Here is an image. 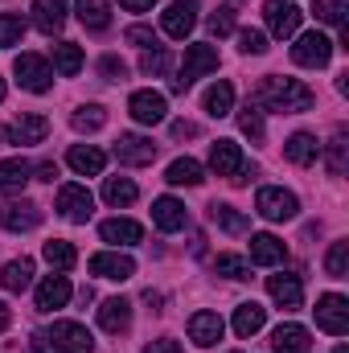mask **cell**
I'll return each instance as SVG.
<instances>
[{
    "label": "cell",
    "mask_w": 349,
    "mask_h": 353,
    "mask_svg": "<svg viewBox=\"0 0 349 353\" xmlns=\"http://www.w3.org/2000/svg\"><path fill=\"white\" fill-rule=\"evenodd\" d=\"M317 103V94L304 87L300 79H279V74H267L259 87H255V103L251 107H267V111H308Z\"/></svg>",
    "instance_id": "obj_1"
},
{
    "label": "cell",
    "mask_w": 349,
    "mask_h": 353,
    "mask_svg": "<svg viewBox=\"0 0 349 353\" xmlns=\"http://www.w3.org/2000/svg\"><path fill=\"white\" fill-rule=\"evenodd\" d=\"M210 70H218V50L214 46H185V62H181V70H177L173 79V90L177 94H185V90L193 87L201 74H210Z\"/></svg>",
    "instance_id": "obj_2"
},
{
    "label": "cell",
    "mask_w": 349,
    "mask_h": 353,
    "mask_svg": "<svg viewBox=\"0 0 349 353\" xmlns=\"http://www.w3.org/2000/svg\"><path fill=\"white\" fill-rule=\"evenodd\" d=\"M255 210H259V218H267V222H288V218H296L300 201H296V193L267 185V189L255 193Z\"/></svg>",
    "instance_id": "obj_3"
},
{
    "label": "cell",
    "mask_w": 349,
    "mask_h": 353,
    "mask_svg": "<svg viewBox=\"0 0 349 353\" xmlns=\"http://www.w3.org/2000/svg\"><path fill=\"white\" fill-rule=\"evenodd\" d=\"M317 329H325L329 337H346V329H349V300L346 296L329 292V296L317 300Z\"/></svg>",
    "instance_id": "obj_4"
},
{
    "label": "cell",
    "mask_w": 349,
    "mask_h": 353,
    "mask_svg": "<svg viewBox=\"0 0 349 353\" xmlns=\"http://www.w3.org/2000/svg\"><path fill=\"white\" fill-rule=\"evenodd\" d=\"M329 58H333V41H329L325 33H304V37L292 46V62H296V66L321 70V66H329Z\"/></svg>",
    "instance_id": "obj_5"
},
{
    "label": "cell",
    "mask_w": 349,
    "mask_h": 353,
    "mask_svg": "<svg viewBox=\"0 0 349 353\" xmlns=\"http://www.w3.org/2000/svg\"><path fill=\"white\" fill-rule=\"evenodd\" d=\"M12 74H17L21 87L33 90V94H46V90L54 87V74H50L46 58H37V54H21V58L12 62Z\"/></svg>",
    "instance_id": "obj_6"
},
{
    "label": "cell",
    "mask_w": 349,
    "mask_h": 353,
    "mask_svg": "<svg viewBox=\"0 0 349 353\" xmlns=\"http://www.w3.org/2000/svg\"><path fill=\"white\" fill-rule=\"evenodd\" d=\"M46 341H50L54 350H62V353H90L94 350L90 333L79 325V321H54V329L46 333Z\"/></svg>",
    "instance_id": "obj_7"
},
{
    "label": "cell",
    "mask_w": 349,
    "mask_h": 353,
    "mask_svg": "<svg viewBox=\"0 0 349 353\" xmlns=\"http://www.w3.org/2000/svg\"><path fill=\"white\" fill-rule=\"evenodd\" d=\"M58 214H62L66 222H90L94 197H90L87 185H62V189H58Z\"/></svg>",
    "instance_id": "obj_8"
},
{
    "label": "cell",
    "mask_w": 349,
    "mask_h": 353,
    "mask_svg": "<svg viewBox=\"0 0 349 353\" xmlns=\"http://www.w3.org/2000/svg\"><path fill=\"white\" fill-rule=\"evenodd\" d=\"M128 111H132V119L136 123H165V115H169V103H165V94L161 90H136L132 99H128Z\"/></svg>",
    "instance_id": "obj_9"
},
{
    "label": "cell",
    "mask_w": 349,
    "mask_h": 353,
    "mask_svg": "<svg viewBox=\"0 0 349 353\" xmlns=\"http://www.w3.org/2000/svg\"><path fill=\"white\" fill-rule=\"evenodd\" d=\"M193 25H197V4L193 0H173L165 12H161V29L169 33V37H189L193 33Z\"/></svg>",
    "instance_id": "obj_10"
},
{
    "label": "cell",
    "mask_w": 349,
    "mask_h": 353,
    "mask_svg": "<svg viewBox=\"0 0 349 353\" xmlns=\"http://www.w3.org/2000/svg\"><path fill=\"white\" fill-rule=\"evenodd\" d=\"M263 17H267V29H271L279 41L300 29V8L288 4V0H267V4H263Z\"/></svg>",
    "instance_id": "obj_11"
},
{
    "label": "cell",
    "mask_w": 349,
    "mask_h": 353,
    "mask_svg": "<svg viewBox=\"0 0 349 353\" xmlns=\"http://www.w3.org/2000/svg\"><path fill=\"white\" fill-rule=\"evenodd\" d=\"M267 292H271V300L283 308V312H296L300 304H304V283H300V275H271L267 279Z\"/></svg>",
    "instance_id": "obj_12"
},
{
    "label": "cell",
    "mask_w": 349,
    "mask_h": 353,
    "mask_svg": "<svg viewBox=\"0 0 349 353\" xmlns=\"http://www.w3.org/2000/svg\"><path fill=\"white\" fill-rule=\"evenodd\" d=\"M115 157H119V165H152L157 161V144L136 136V132H128V136L115 140Z\"/></svg>",
    "instance_id": "obj_13"
},
{
    "label": "cell",
    "mask_w": 349,
    "mask_h": 353,
    "mask_svg": "<svg viewBox=\"0 0 349 353\" xmlns=\"http://www.w3.org/2000/svg\"><path fill=\"white\" fill-rule=\"evenodd\" d=\"M90 271H94L99 279H115V283H123V279L136 275V263H132L128 255H119V251H99V255L90 259Z\"/></svg>",
    "instance_id": "obj_14"
},
{
    "label": "cell",
    "mask_w": 349,
    "mask_h": 353,
    "mask_svg": "<svg viewBox=\"0 0 349 353\" xmlns=\"http://www.w3.org/2000/svg\"><path fill=\"white\" fill-rule=\"evenodd\" d=\"M222 329H226V325H222L218 312H206V308H201V312L189 316V341H193V345H218V341H222Z\"/></svg>",
    "instance_id": "obj_15"
},
{
    "label": "cell",
    "mask_w": 349,
    "mask_h": 353,
    "mask_svg": "<svg viewBox=\"0 0 349 353\" xmlns=\"http://www.w3.org/2000/svg\"><path fill=\"white\" fill-rule=\"evenodd\" d=\"M66 165H70L74 173H83V176H99L103 169H107V152L94 148V144H74V148L66 152Z\"/></svg>",
    "instance_id": "obj_16"
},
{
    "label": "cell",
    "mask_w": 349,
    "mask_h": 353,
    "mask_svg": "<svg viewBox=\"0 0 349 353\" xmlns=\"http://www.w3.org/2000/svg\"><path fill=\"white\" fill-rule=\"evenodd\" d=\"M70 279L66 275H46V283L37 288V308L41 312H54V308H66L70 304Z\"/></svg>",
    "instance_id": "obj_17"
},
{
    "label": "cell",
    "mask_w": 349,
    "mask_h": 353,
    "mask_svg": "<svg viewBox=\"0 0 349 353\" xmlns=\"http://www.w3.org/2000/svg\"><path fill=\"white\" fill-rule=\"evenodd\" d=\"M210 165H214L218 176H239L243 173V148H239L235 140H218V144L210 148Z\"/></svg>",
    "instance_id": "obj_18"
},
{
    "label": "cell",
    "mask_w": 349,
    "mask_h": 353,
    "mask_svg": "<svg viewBox=\"0 0 349 353\" xmlns=\"http://www.w3.org/2000/svg\"><path fill=\"white\" fill-rule=\"evenodd\" d=\"M0 222H4V230H33L37 222H41V210L33 205V201H8L4 210H0Z\"/></svg>",
    "instance_id": "obj_19"
},
{
    "label": "cell",
    "mask_w": 349,
    "mask_h": 353,
    "mask_svg": "<svg viewBox=\"0 0 349 353\" xmlns=\"http://www.w3.org/2000/svg\"><path fill=\"white\" fill-rule=\"evenodd\" d=\"M99 234H103V243L132 247V243H140V239H144V226H140V222H132V218H107V222L99 226Z\"/></svg>",
    "instance_id": "obj_20"
},
{
    "label": "cell",
    "mask_w": 349,
    "mask_h": 353,
    "mask_svg": "<svg viewBox=\"0 0 349 353\" xmlns=\"http://www.w3.org/2000/svg\"><path fill=\"white\" fill-rule=\"evenodd\" d=\"M99 325H103V333H128V325H132V304L128 300H103V308H99Z\"/></svg>",
    "instance_id": "obj_21"
},
{
    "label": "cell",
    "mask_w": 349,
    "mask_h": 353,
    "mask_svg": "<svg viewBox=\"0 0 349 353\" xmlns=\"http://www.w3.org/2000/svg\"><path fill=\"white\" fill-rule=\"evenodd\" d=\"M288 259V247L275 239V234H251V263L259 267H275Z\"/></svg>",
    "instance_id": "obj_22"
},
{
    "label": "cell",
    "mask_w": 349,
    "mask_h": 353,
    "mask_svg": "<svg viewBox=\"0 0 349 353\" xmlns=\"http://www.w3.org/2000/svg\"><path fill=\"white\" fill-rule=\"evenodd\" d=\"M46 136H50V119L46 115H21L12 123V132H8L12 144H41Z\"/></svg>",
    "instance_id": "obj_23"
},
{
    "label": "cell",
    "mask_w": 349,
    "mask_h": 353,
    "mask_svg": "<svg viewBox=\"0 0 349 353\" xmlns=\"http://www.w3.org/2000/svg\"><path fill=\"white\" fill-rule=\"evenodd\" d=\"M33 25L41 33H58L66 25V0H33Z\"/></svg>",
    "instance_id": "obj_24"
},
{
    "label": "cell",
    "mask_w": 349,
    "mask_h": 353,
    "mask_svg": "<svg viewBox=\"0 0 349 353\" xmlns=\"http://www.w3.org/2000/svg\"><path fill=\"white\" fill-rule=\"evenodd\" d=\"M152 222L173 234V230H181V226L189 222V214H185V205H181L177 197H157V201H152Z\"/></svg>",
    "instance_id": "obj_25"
},
{
    "label": "cell",
    "mask_w": 349,
    "mask_h": 353,
    "mask_svg": "<svg viewBox=\"0 0 349 353\" xmlns=\"http://www.w3.org/2000/svg\"><path fill=\"white\" fill-rule=\"evenodd\" d=\"M283 157L292 161V165H300V169H308L317 157H321V144H317V136H308V132H296L288 144H283Z\"/></svg>",
    "instance_id": "obj_26"
},
{
    "label": "cell",
    "mask_w": 349,
    "mask_h": 353,
    "mask_svg": "<svg viewBox=\"0 0 349 353\" xmlns=\"http://www.w3.org/2000/svg\"><path fill=\"white\" fill-rule=\"evenodd\" d=\"M271 350L275 353H308V329L304 325H279L271 333Z\"/></svg>",
    "instance_id": "obj_27"
},
{
    "label": "cell",
    "mask_w": 349,
    "mask_h": 353,
    "mask_svg": "<svg viewBox=\"0 0 349 353\" xmlns=\"http://www.w3.org/2000/svg\"><path fill=\"white\" fill-rule=\"evenodd\" d=\"M263 321H267V308L255 304V300H247V304L235 308V333H239V337H255L263 329Z\"/></svg>",
    "instance_id": "obj_28"
},
{
    "label": "cell",
    "mask_w": 349,
    "mask_h": 353,
    "mask_svg": "<svg viewBox=\"0 0 349 353\" xmlns=\"http://www.w3.org/2000/svg\"><path fill=\"white\" fill-rule=\"evenodd\" d=\"M29 176H33V165L29 161H0V193H17V189H25L29 185Z\"/></svg>",
    "instance_id": "obj_29"
},
{
    "label": "cell",
    "mask_w": 349,
    "mask_h": 353,
    "mask_svg": "<svg viewBox=\"0 0 349 353\" xmlns=\"http://www.w3.org/2000/svg\"><path fill=\"white\" fill-rule=\"evenodd\" d=\"M201 107H206V115H214V119L230 115V107H235V87H230V83H214V87L201 94Z\"/></svg>",
    "instance_id": "obj_30"
},
{
    "label": "cell",
    "mask_w": 349,
    "mask_h": 353,
    "mask_svg": "<svg viewBox=\"0 0 349 353\" xmlns=\"http://www.w3.org/2000/svg\"><path fill=\"white\" fill-rule=\"evenodd\" d=\"M312 12H317V21H325V25H337V29H341V50H349L346 0H317V4H312Z\"/></svg>",
    "instance_id": "obj_31"
},
{
    "label": "cell",
    "mask_w": 349,
    "mask_h": 353,
    "mask_svg": "<svg viewBox=\"0 0 349 353\" xmlns=\"http://www.w3.org/2000/svg\"><path fill=\"white\" fill-rule=\"evenodd\" d=\"M210 218H214V226L218 230H226V234H247L251 230V222H247V214H239L235 205H210Z\"/></svg>",
    "instance_id": "obj_32"
},
{
    "label": "cell",
    "mask_w": 349,
    "mask_h": 353,
    "mask_svg": "<svg viewBox=\"0 0 349 353\" xmlns=\"http://www.w3.org/2000/svg\"><path fill=\"white\" fill-rule=\"evenodd\" d=\"M0 283H4V292H25L33 283V259H12L0 271Z\"/></svg>",
    "instance_id": "obj_33"
},
{
    "label": "cell",
    "mask_w": 349,
    "mask_h": 353,
    "mask_svg": "<svg viewBox=\"0 0 349 353\" xmlns=\"http://www.w3.org/2000/svg\"><path fill=\"white\" fill-rule=\"evenodd\" d=\"M79 21L87 29H107L111 25V0H79Z\"/></svg>",
    "instance_id": "obj_34"
},
{
    "label": "cell",
    "mask_w": 349,
    "mask_h": 353,
    "mask_svg": "<svg viewBox=\"0 0 349 353\" xmlns=\"http://www.w3.org/2000/svg\"><path fill=\"white\" fill-rule=\"evenodd\" d=\"M165 181H169V185H189V189H193V185H201V181H206V169H201L197 161L181 157V161H173V165H169Z\"/></svg>",
    "instance_id": "obj_35"
},
{
    "label": "cell",
    "mask_w": 349,
    "mask_h": 353,
    "mask_svg": "<svg viewBox=\"0 0 349 353\" xmlns=\"http://www.w3.org/2000/svg\"><path fill=\"white\" fill-rule=\"evenodd\" d=\"M103 201L107 205H132L136 201V185L128 176H107L103 181Z\"/></svg>",
    "instance_id": "obj_36"
},
{
    "label": "cell",
    "mask_w": 349,
    "mask_h": 353,
    "mask_svg": "<svg viewBox=\"0 0 349 353\" xmlns=\"http://www.w3.org/2000/svg\"><path fill=\"white\" fill-rule=\"evenodd\" d=\"M54 66H58L66 79L79 74V70H83V50H79L74 41H58V46H54Z\"/></svg>",
    "instance_id": "obj_37"
},
{
    "label": "cell",
    "mask_w": 349,
    "mask_h": 353,
    "mask_svg": "<svg viewBox=\"0 0 349 353\" xmlns=\"http://www.w3.org/2000/svg\"><path fill=\"white\" fill-rule=\"evenodd\" d=\"M41 255H46V263H50V267H58V271H70V267L79 263V255H74V247H70L66 239H50Z\"/></svg>",
    "instance_id": "obj_38"
},
{
    "label": "cell",
    "mask_w": 349,
    "mask_h": 353,
    "mask_svg": "<svg viewBox=\"0 0 349 353\" xmlns=\"http://www.w3.org/2000/svg\"><path fill=\"white\" fill-rule=\"evenodd\" d=\"M325 271H329L333 279H346L349 275V243L346 239H337V243L329 247V255H325Z\"/></svg>",
    "instance_id": "obj_39"
},
{
    "label": "cell",
    "mask_w": 349,
    "mask_h": 353,
    "mask_svg": "<svg viewBox=\"0 0 349 353\" xmlns=\"http://www.w3.org/2000/svg\"><path fill=\"white\" fill-rule=\"evenodd\" d=\"M21 37H25V21H21L17 12H0V50L17 46Z\"/></svg>",
    "instance_id": "obj_40"
},
{
    "label": "cell",
    "mask_w": 349,
    "mask_h": 353,
    "mask_svg": "<svg viewBox=\"0 0 349 353\" xmlns=\"http://www.w3.org/2000/svg\"><path fill=\"white\" fill-rule=\"evenodd\" d=\"M214 271L226 275V279H247V275H251V267H247L243 255H218V259H214Z\"/></svg>",
    "instance_id": "obj_41"
},
{
    "label": "cell",
    "mask_w": 349,
    "mask_h": 353,
    "mask_svg": "<svg viewBox=\"0 0 349 353\" xmlns=\"http://www.w3.org/2000/svg\"><path fill=\"white\" fill-rule=\"evenodd\" d=\"M346 148H349V136H346V128H337V136L329 144V173L333 176L346 173Z\"/></svg>",
    "instance_id": "obj_42"
},
{
    "label": "cell",
    "mask_w": 349,
    "mask_h": 353,
    "mask_svg": "<svg viewBox=\"0 0 349 353\" xmlns=\"http://www.w3.org/2000/svg\"><path fill=\"white\" fill-rule=\"evenodd\" d=\"M74 132H99L103 123H107V111L103 107H83V111H74Z\"/></svg>",
    "instance_id": "obj_43"
},
{
    "label": "cell",
    "mask_w": 349,
    "mask_h": 353,
    "mask_svg": "<svg viewBox=\"0 0 349 353\" xmlns=\"http://www.w3.org/2000/svg\"><path fill=\"white\" fill-rule=\"evenodd\" d=\"M169 66H173L169 50H148V54H144V62H140V70H144V74H165Z\"/></svg>",
    "instance_id": "obj_44"
},
{
    "label": "cell",
    "mask_w": 349,
    "mask_h": 353,
    "mask_svg": "<svg viewBox=\"0 0 349 353\" xmlns=\"http://www.w3.org/2000/svg\"><path fill=\"white\" fill-rule=\"evenodd\" d=\"M132 46H140V50H161V41H157V33L148 29V25H132L128 33H123Z\"/></svg>",
    "instance_id": "obj_45"
},
{
    "label": "cell",
    "mask_w": 349,
    "mask_h": 353,
    "mask_svg": "<svg viewBox=\"0 0 349 353\" xmlns=\"http://www.w3.org/2000/svg\"><path fill=\"white\" fill-rule=\"evenodd\" d=\"M239 128H243L251 140H263V119H259V111H255L251 103L243 107V115H239Z\"/></svg>",
    "instance_id": "obj_46"
},
{
    "label": "cell",
    "mask_w": 349,
    "mask_h": 353,
    "mask_svg": "<svg viewBox=\"0 0 349 353\" xmlns=\"http://www.w3.org/2000/svg\"><path fill=\"white\" fill-rule=\"evenodd\" d=\"M206 25H210V33H214V37H226V33L235 29V12H230V8H218V12H210V21H206Z\"/></svg>",
    "instance_id": "obj_47"
},
{
    "label": "cell",
    "mask_w": 349,
    "mask_h": 353,
    "mask_svg": "<svg viewBox=\"0 0 349 353\" xmlns=\"http://www.w3.org/2000/svg\"><path fill=\"white\" fill-rule=\"evenodd\" d=\"M239 50H243V54H263V50H267V37H263L259 29H243V33H239Z\"/></svg>",
    "instance_id": "obj_48"
},
{
    "label": "cell",
    "mask_w": 349,
    "mask_h": 353,
    "mask_svg": "<svg viewBox=\"0 0 349 353\" xmlns=\"http://www.w3.org/2000/svg\"><path fill=\"white\" fill-rule=\"evenodd\" d=\"M99 70H103V74H107L111 83H123V74H128V66H123V62H119L115 54H107V58L99 62Z\"/></svg>",
    "instance_id": "obj_49"
},
{
    "label": "cell",
    "mask_w": 349,
    "mask_h": 353,
    "mask_svg": "<svg viewBox=\"0 0 349 353\" xmlns=\"http://www.w3.org/2000/svg\"><path fill=\"white\" fill-rule=\"evenodd\" d=\"M144 353H181V345H177L173 337H161V341H152Z\"/></svg>",
    "instance_id": "obj_50"
},
{
    "label": "cell",
    "mask_w": 349,
    "mask_h": 353,
    "mask_svg": "<svg viewBox=\"0 0 349 353\" xmlns=\"http://www.w3.org/2000/svg\"><path fill=\"white\" fill-rule=\"evenodd\" d=\"M33 173L41 176V181H54V176H58V165H54V161H41V165H37Z\"/></svg>",
    "instance_id": "obj_51"
},
{
    "label": "cell",
    "mask_w": 349,
    "mask_h": 353,
    "mask_svg": "<svg viewBox=\"0 0 349 353\" xmlns=\"http://www.w3.org/2000/svg\"><path fill=\"white\" fill-rule=\"evenodd\" d=\"M119 4H123L128 12H148V8H152L157 0H119Z\"/></svg>",
    "instance_id": "obj_52"
},
{
    "label": "cell",
    "mask_w": 349,
    "mask_h": 353,
    "mask_svg": "<svg viewBox=\"0 0 349 353\" xmlns=\"http://www.w3.org/2000/svg\"><path fill=\"white\" fill-rule=\"evenodd\" d=\"M173 136L181 140V136H197V123H185V119H177L173 123Z\"/></svg>",
    "instance_id": "obj_53"
},
{
    "label": "cell",
    "mask_w": 349,
    "mask_h": 353,
    "mask_svg": "<svg viewBox=\"0 0 349 353\" xmlns=\"http://www.w3.org/2000/svg\"><path fill=\"white\" fill-rule=\"evenodd\" d=\"M8 321H12V312H8V304H4V300H0V333H4V329H8Z\"/></svg>",
    "instance_id": "obj_54"
},
{
    "label": "cell",
    "mask_w": 349,
    "mask_h": 353,
    "mask_svg": "<svg viewBox=\"0 0 349 353\" xmlns=\"http://www.w3.org/2000/svg\"><path fill=\"white\" fill-rule=\"evenodd\" d=\"M333 353H349V350H346V345H337V350H333Z\"/></svg>",
    "instance_id": "obj_55"
},
{
    "label": "cell",
    "mask_w": 349,
    "mask_h": 353,
    "mask_svg": "<svg viewBox=\"0 0 349 353\" xmlns=\"http://www.w3.org/2000/svg\"><path fill=\"white\" fill-rule=\"evenodd\" d=\"M0 99H4V79H0Z\"/></svg>",
    "instance_id": "obj_56"
}]
</instances>
